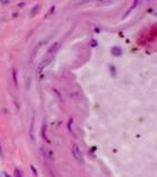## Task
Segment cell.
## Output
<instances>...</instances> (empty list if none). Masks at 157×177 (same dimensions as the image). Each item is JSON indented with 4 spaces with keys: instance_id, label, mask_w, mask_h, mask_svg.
<instances>
[{
    "instance_id": "obj_17",
    "label": "cell",
    "mask_w": 157,
    "mask_h": 177,
    "mask_svg": "<svg viewBox=\"0 0 157 177\" xmlns=\"http://www.w3.org/2000/svg\"><path fill=\"white\" fill-rule=\"evenodd\" d=\"M2 156V152H1V144H0V157Z\"/></svg>"
},
{
    "instance_id": "obj_19",
    "label": "cell",
    "mask_w": 157,
    "mask_h": 177,
    "mask_svg": "<svg viewBox=\"0 0 157 177\" xmlns=\"http://www.w3.org/2000/svg\"><path fill=\"white\" fill-rule=\"evenodd\" d=\"M99 1H102V0H99Z\"/></svg>"
},
{
    "instance_id": "obj_13",
    "label": "cell",
    "mask_w": 157,
    "mask_h": 177,
    "mask_svg": "<svg viewBox=\"0 0 157 177\" xmlns=\"http://www.w3.org/2000/svg\"><path fill=\"white\" fill-rule=\"evenodd\" d=\"M0 2L2 5H6V4H10V0H0Z\"/></svg>"
},
{
    "instance_id": "obj_18",
    "label": "cell",
    "mask_w": 157,
    "mask_h": 177,
    "mask_svg": "<svg viewBox=\"0 0 157 177\" xmlns=\"http://www.w3.org/2000/svg\"><path fill=\"white\" fill-rule=\"evenodd\" d=\"M4 175H5V177H11V176H10V175H8V174H6V173H5Z\"/></svg>"
},
{
    "instance_id": "obj_8",
    "label": "cell",
    "mask_w": 157,
    "mask_h": 177,
    "mask_svg": "<svg viewBox=\"0 0 157 177\" xmlns=\"http://www.w3.org/2000/svg\"><path fill=\"white\" fill-rule=\"evenodd\" d=\"M13 80H14V85L18 86V79H17V72H15V70H13Z\"/></svg>"
},
{
    "instance_id": "obj_1",
    "label": "cell",
    "mask_w": 157,
    "mask_h": 177,
    "mask_svg": "<svg viewBox=\"0 0 157 177\" xmlns=\"http://www.w3.org/2000/svg\"><path fill=\"white\" fill-rule=\"evenodd\" d=\"M72 156L74 157V159H76L77 162H79V163L83 162L82 151H80V149H79V147H78L77 144H72Z\"/></svg>"
},
{
    "instance_id": "obj_11",
    "label": "cell",
    "mask_w": 157,
    "mask_h": 177,
    "mask_svg": "<svg viewBox=\"0 0 157 177\" xmlns=\"http://www.w3.org/2000/svg\"><path fill=\"white\" fill-rule=\"evenodd\" d=\"M31 169H32V171L34 173V175H35V176H38V173H37V169H35V168H34L33 165H31Z\"/></svg>"
},
{
    "instance_id": "obj_7",
    "label": "cell",
    "mask_w": 157,
    "mask_h": 177,
    "mask_svg": "<svg viewBox=\"0 0 157 177\" xmlns=\"http://www.w3.org/2000/svg\"><path fill=\"white\" fill-rule=\"evenodd\" d=\"M43 136H44V138L49 142V139H47V137H46V123L43 124Z\"/></svg>"
},
{
    "instance_id": "obj_12",
    "label": "cell",
    "mask_w": 157,
    "mask_h": 177,
    "mask_svg": "<svg viewBox=\"0 0 157 177\" xmlns=\"http://www.w3.org/2000/svg\"><path fill=\"white\" fill-rule=\"evenodd\" d=\"M71 123H72V118L69 120V125H67V128H69V131H70V132H72V131H71Z\"/></svg>"
},
{
    "instance_id": "obj_6",
    "label": "cell",
    "mask_w": 157,
    "mask_h": 177,
    "mask_svg": "<svg viewBox=\"0 0 157 177\" xmlns=\"http://www.w3.org/2000/svg\"><path fill=\"white\" fill-rule=\"evenodd\" d=\"M39 10H40V5H37V6H34V8H32V11H31V17L35 15V14L39 12Z\"/></svg>"
},
{
    "instance_id": "obj_5",
    "label": "cell",
    "mask_w": 157,
    "mask_h": 177,
    "mask_svg": "<svg viewBox=\"0 0 157 177\" xmlns=\"http://www.w3.org/2000/svg\"><path fill=\"white\" fill-rule=\"evenodd\" d=\"M139 2H141V0H135L133 5H132V6H131V7H130V8L128 10V11H126L125 14H124V17H123V18H126V17H128V14H130V13H131V12H132V11H133V10L136 8V6H137V5L139 4Z\"/></svg>"
},
{
    "instance_id": "obj_4",
    "label": "cell",
    "mask_w": 157,
    "mask_h": 177,
    "mask_svg": "<svg viewBox=\"0 0 157 177\" xmlns=\"http://www.w3.org/2000/svg\"><path fill=\"white\" fill-rule=\"evenodd\" d=\"M111 53L115 57H119V56H122L123 51H122V49L119 46H114V47H111Z\"/></svg>"
},
{
    "instance_id": "obj_3",
    "label": "cell",
    "mask_w": 157,
    "mask_h": 177,
    "mask_svg": "<svg viewBox=\"0 0 157 177\" xmlns=\"http://www.w3.org/2000/svg\"><path fill=\"white\" fill-rule=\"evenodd\" d=\"M59 47H60V44L59 43H55L50 49H49V51H47V55L49 56H51V55H55L58 50H59Z\"/></svg>"
},
{
    "instance_id": "obj_9",
    "label": "cell",
    "mask_w": 157,
    "mask_h": 177,
    "mask_svg": "<svg viewBox=\"0 0 157 177\" xmlns=\"http://www.w3.org/2000/svg\"><path fill=\"white\" fill-rule=\"evenodd\" d=\"M14 176L15 177H23V175H21V171H20L19 169H15V170H14Z\"/></svg>"
},
{
    "instance_id": "obj_2",
    "label": "cell",
    "mask_w": 157,
    "mask_h": 177,
    "mask_svg": "<svg viewBox=\"0 0 157 177\" xmlns=\"http://www.w3.org/2000/svg\"><path fill=\"white\" fill-rule=\"evenodd\" d=\"M51 60H52V58H47V59H45V60H43V61L40 63V65L38 66V69H37V74H40V72L51 63Z\"/></svg>"
},
{
    "instance_id": "obj_14",
    "label": "cell",
    "mask_w": 157,
    "mask_h": 177,
    "mask_svg": "<svg viewBox=\"0 0 157 177\" xmlns=\"http://www.w3.org/2000/svg\"><path fill=\"white\" fill-rule=\"evenodd\" d=\"M91 46H92V47H96V46H97V41H96L94 39L91 41Z\"/></svg>"
},
{
    "instance_id": "obj_16",
    "label": "cell",
    "mask_w": 157,
    "mask_h": 177,
    "mask_svg": "<svg viewBox=\"0 0 157 177\" xmlns=\"http://www.w3.org/2000/svg\"><path fill=\"white\" fill-rule=\"evenodd\" d=\"M24 5H25V2H20L18 6H19V7H21V6H24Z\"/></svg>"
},
{
    "instance_id": "obj_15",
    "label": "cell",
    "mask_w": 157,
    "mask_h": 177,
    "mask_svg": "<svg viewBox=\"0 0 157 177\" xmlns=\"http://www.w3.org/2000/svg\"><path fill=\"white\" fill-rule=\"evenodd\" d=\"M111 71H112V74L115 76V67L114 66H111Z\"/></svg>"
},
{
    "instance_id": "obj_10",
    "label": "cell",
    "mask_w": 157,
    "mask_h": 177,
    "mask_svg": "<svg viewBox=\"0 0 157 177\" xmlns=\"http://www.w3.org/2000/svg\"><path fill=\"white\" fill-rule=\"evenodd\" d=\"M55 8H56L55 6H52V7L50 8V11H49V12H47V14H46V18H47V17H50V15H51V14L55 12Z\"/></svg>"
}]
</instances>
